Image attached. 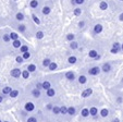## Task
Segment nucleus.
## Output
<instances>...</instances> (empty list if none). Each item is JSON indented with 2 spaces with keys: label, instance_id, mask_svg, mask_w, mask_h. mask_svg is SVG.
Returning <instances> with one entry per match:
<instances>
[{
  "label": "nucleus",
  "instance_id": "f257e3e1",
  "mask_svg": "<svg viewBox=\"0 0 123 122\" xmlns=\"http://www.w3.org/2000/svg\"><path fill=\"white\" fill-rule=\"evenodd\" d=\"M10 75L14 78H19L20 76H22V70L19 69V68H14V69L11 70L10 72Z\"/></svg>",
  "mask_w": 123,
  "mask_h": 122
},
{
  "label": "nucleus",
  "instance_id": "f03ea898",
  "mask_svg": "<svg viewBox=\"0 0 123 122\" xmlns=\"http://www.w3.org/2000/svg\"><path fill=\"white\" fill-rule=\"evenodd\" d=\"M100 72H101V68H99V67H93V68H91V69L88 70V74L89 75H92V76L98 75Z\"/></svg>",
  "mask_w": 123,
  "mask_h": 122
},
{
  "label": "nucleus",
  "instance_id": "7ed1b4c3",
  "mask_svg": "<svg viewBox=\"0 0 123 122\" xmlns=\"http://www.w3.org/2000/svg\"><path fill=\"white\" fill-rule=\"evenodd\" d=\"M24 109H25L27 112H33V111L35 110V105L33 104V103H31V101H27V103H25V105H24Z\"/></svg>",
  "mask_w": 123,
  "mask_h": 122
},
{
  "label": "nucleus",
  "instance_id": "20e7f679",
  "mask_svg": "<svg viewBox=\"0 0 123 122\" xmlns=\"http://www.w3.org/2000/svg\"><path fill=\"white\" fill-rule=\"evenodd\" d=\"M111 70H112V67H111V64H110L109 62H106V63L102 64V67H101V71L102 72H105V73H109Z\"/></svg>",
  "mask_w": 123,
  "mask_h": 122
},
{
  "label": "nucleus",
  "instance_id": "39448f33",
  "mask_svg": "<svg viewBox=\"0 0 123 122\" xmlns=\"http://www.w3.org/2000/svg\"><path fill=\"white\" fill-rule=\"evenodd\" d=\"M31 95H32L34 98H39L40 96H42V92H40V90H38V88L35 87L34 90H32V92H31Z\"/></svg>",
  "mask_w": 123,
  "mask_h": 122
},
{
  "label": "nucleus",
  "instance_id": "423d86ee",
  "mask_svg": "<svg viewBox=\"0 0 123 122\" xmlns=\"http://www.w3.org/2000/svg\"><path fill=\"white\" fill-rule=\"evenodd\" d=\"M65 78H67L68 81H74L75 80V73L72 71H68L67 73H65Z\"/></svg>",
  "mask_w": 123,
  "mask_h": 122
},
{
  "label": "nucleus",
  "instance_id": "0eeeda50",
  "mask_svg": "<svg viewBox=\"0 0 123 122\" xmlns=\"http://www.w3.org/2000/svg\"><path fill=\"white\" fill-rule=\"evenodd\" d=\"M92 94H93V90H92V88H86V90H84L83 92H82V97H83V98H87V97H89Z\"/></svg>",
  "mask_w": 123,
  "mask_h": 122
},
{
  "label": "nucleus",
  "instance_id": "6e6552de",
  "mask_svg": "<svg viewBox=\"0 0 123 122\" xmlns=\"http://www.w3.org/2000/svg\"><path fill=\"white\" fill-rule=\"evenodd\" d=\"M46 95L47 97H54L55 95H56V90H55L54 87H50L49 90H46Z\"/></svg>",
  "mask_w": 123,
  "mask_h": 122
},
{
  "label": "nucleus",
  "instance_id": "1a4fd4ad",
  "mask_svg": "<svg viewBox=\"0 0 123 122\" xmlns=\"http://www.w3.org/2000/svg\"><path fill=\"white\" fill-rule=\"evenodd\" d=\"M101 32H102V25L101 24H96L94 26V33L95 34H100Z\"/></svg>",
  "mask_w": 123,
  "mask_h": 122
},
{
  "label": "nucleus",
  "instance_id": "9d476101",
  "mask_svg": "<svg viewBox=\"0 0 123 122\" xmlns=\"http://www.w3.org/2000/svg\"><path fill=\"white\" fill-rule=\"evenodd\" d=\"M89 113H91L92 117H97L98 109L96 108V107H92V108H89Z\"/></svg>",
  "mask_w": 123,
  "mask_h": 122
},
{
  "label": "nucleus",
  "instance_id": "9b49d317",
  "mask_svg": "<svg viewBox=\"0 0 123 122\" xmlns=\"http://www.w3.org/2000/svg\"><path fill=\"white\" fill-rule=\"evenodd\" d=\"M60 110H61V107L60 106H57V105H55L54 106V108H52V113L54 115H56V116H58V115H60Z\"/></svg>",
  "mask_w": 123,
  "mask_h": 122
},
{
  "label": "nucleus",
  "instance_id": "f8f14e48",
  "mask_svg": "<svg viewBox=\"0 0 123 122\" xmlns=\"http://www.w3.org/2000/svg\"><path fill=\"white\" fill-rule=\"evenodd\" d=\"M77 61V58L75 57V56H70L69 58H68V62L70 63V64H74V63H76Z\"/></svg>",
  "mask_w": 123,
  "mask_h": 122
},
{
  "label": "nucleus",
  "instance_id": "ddd939ff",
  "mask_svg": "<svg viewBox=\"0 0 123 122\" xmlns=\"http://www.w3.org/2000/svg\"><path fill=\"white\" fill-rule=\"evenodd\" d=\"M75 113H76V109H75V107H68V115L70 116H74Z\"/></svg>",
  "mask_w": 123,
  "mask_h": 122
},
{
  "label": "nucleus",
  "instance_id": "4468645a",
  "mask_svg": "<svg viewBox=\"0 0 123 122\" xmlns=\"http://www.w3.org/2000/svg\"><path fill=\"white\" fill-rule=\"evenodd\" d=\"M50 87H51V84H50L49 81H44V82H43V90H49Z\"/></svg>",
  "mask_w": 123,
  "mask_h": 122
},
{
  "label": "nucleus",
  "instance_id": "2eb2a0df",
  "mask_svg": "<svg viewBox=\"0 0 123 122\" xmlns=\"http://www.w3.org/2000/svg\"><path fill=\"white\" fill-rule=\"evenodd\" d=\"M70 48L72 49V50H75V49L79 48V43L73 40V42H70Z\"/></svg>",
  "mask_w": 123,
  "mask_h": 122
},
{
  "label": "nucleus",
  "instance_id": "dca6fc26",
  "mask_svg": "<svg viewBox=\"0 0 123 122\" xmlns=\"http://www.w3.org/2000/svg\"><path fill=\"white\" fill-rule=\"evenodd\" d=\"M100 116H101L102 118H106V117H108V116H109V110H108L107 108H104V109H101V110H100Z\"/></svg>",
  "mask_w": 123,
  "mask_h": 122
},
{
  "label": "nucleus",
  "instance_id": "f3484780",
  "mask_svg": "<svg viewBox=\"0 0 123 122\" xmlns=\"http://www.w3.org/2000/svg\"><path fill=\"white\" fill-rule=\"evenodd\" d=\"M19 94H20V92H19L18 90H12L11 93L9 94V96L11 97V98H15V97L19 96Z\"/></svg>",
  "mask_w": 123,
  "mask_h": 122
},
{
  "label": "nucleus",
  "instance_id": "a211bd4d",
  "mask_svg": "<svg viewBox=\"0 0 123 122\" xmlns=\"http://www.w3.org/2000/svg\"><path fill=\"white\" fill-rule=\"evenodd\" d=\"M15 19L18 20V21H20V22L24 21V14L22 13V12H18V13L15 14Z\"/></svg>",
  "mask_w": 123,
  "mask_h": 122
},
{
  "label": "nucleus",
  "instance_id": "6ab92c4d",
  "mask_svg": "<svg viewBox=\"0 0 123 122\" xmlns=\"http://www.w3.org/2000/svg\"><path fill=\"white\" fill-rule=\"evenodd\" d=\"M81 115H82V117H84V118H86V117H88V116H91V113H89V109L84 108L83 110L81 111Z\"/></svg>",
  "mask_w": 123,
  "mask_h": 122
},
{
  "label": "nucleus",
  "instance_id": "aec40b11",
  "mask_svg": "<svg viewBox=\"0 0 123 122\" xmlns=\"http://www.w3.org/2000/svg\"><path fill=\"white\" fill-rule=\"evenodd\" d=\"M12 46H13L14 48H19V49H20V47L22 46L21 40H20V39H16V40H13V43H12Z\"/></svg>",
  "mask_w": 123,
  "mask_h": 122
},
{
  "label": "nucleus",
  "instance_id": "412c9836",
  "mask_svg": "<svg viewBox=\"0 0 123 122\" xmlns=\"http://www.w3.org/2000/svg\"><path fill=\"white\" fill-rule=\"evenodd\" d=\"M38 5H39V2H38L37 0H32L30 2V7L32 8V9H36V8L38 7Z\"/></svg>",
  "mask_w": 123,
  "mask_h": 122
},
{
  "label": "nucleus",
  "instance_id": "4be33fe9",
  "mask_svg": "<svg viewBox=\"0 0 123 122\" xmlns=\"http://www.w3.org/2000/svg\"><path fill=\"white\" fill-rule=\"evenodd\" d=\"M57 68H58V64H57L56 62H52V61H51L48 69H49V71H55V70H57Z\"/></svg>",
  "mask_w": 123,
  "mask_h": 122
},
{
  "label": "nucleus",
  "instance_id": "5701e85b",
  "mask_svg": "<svg viewBox=\"0 0 123 122\" xmlns=\"http://www.w3.org/2000/svg\"><path fill=\"white\" fill-rule=\"evenodd\" d=\"M11 90H12V88L10 87V86H5L3 90H2V94L3 95H9L10 93H11Z\"/></svg>",
  "mask_w": 123,
  "mask_h": 122
},
{
  "label": "nucleus",
  "instance_id": "b1692460",
  "mask_svg": "<svg viewBox=\"0 0 123 122\" xmlns=\"http://www.w3.org/2000/svg\"><path fill=\"white\" fill-rule=\"evenodd\" d=\"M99 8H100V10H107L108 9V3L106 2V1H101V2L99 3Z\"/></svg>",
  "mask_w": 123,
  "mask_h": 122
},
{
  "label": "nucleus",
  "instance_id": "393cba45",
  "mask_svg": "<svg viewBox=\"0 0 123 122\" xmlns=\"http://www.w3.org/2000/svg\"><path fill=\"white\" fill-rule=\"evenodd\" d=\"M97 56H98V52H97L96 50H94V49H93V50H91V51L88 52V57L92 58V59H95Z\"/></svg>",
  "mask_w": 123,
  "mask_h": 122
},
{
  "label": "nucleus",
  "instance_id": "a878e982",
  "mask_svg": "<svg viewBox=\"0 0 123 122\" xmlns=\"http://www.w3.org/2000/svg\"><path fill=\"white\" fill-rule=\"evenodd\" d=\"M87 82V77L85 75H80L79 76V83L80 84H85Z\"/></svg>",
  "mask_w": 123,
  "mask_h": 122
},
{
  "label": "nucleus",
  "instance_id": "bb28decb",
  "mask_svg": "<svg viewBox=\"0 0 123 122\" xmlns=\"http://www.w3.org/2000/svg\"><path fill=\"white\" fill-rule=\"evenodd\" d=\"M10 38H11V40H16V39H19V34L15 32H11L10 33Z\"/></svg>",
  "mask_w": 123,
  "mask_h": 122
},
{
  "label": "nucleus",
  "instance_id": "cd10ccee",
  "mask_svg": "<svg viewBox=\"0 0 123 122\" xmlns=\"http://www.w3.org/2000/svg\"><path fill=\"white\" fill-rule=\"evenodd\" d=\"M50 63H51V60L49 59V58H45V59L43 60V65H44L45 68H48Z\"/></svg>",
  "mask_w": 123,
  "mask_h": 122
},
{
  "label": "nucleus",
  "instance_id": "c85d7f7f",
  "mask_svg": "<svg viewBox=\"0 0 123 122\" xmlns=\"http://www.w3.org/2000/svg\"><path fill=\"white\" fill-rule=\"evenodd\" d=\"M30 73H31V72L28 71L27 69L23 70V71H22V77L25 78V80H26V78H28V77H30Z\"/></svg>",
  "mask_w": 123,
  "mask_h": 122
},
{
  "label": "nucleus",
  "instance_id": "c756f323",
  "mask_svg": "<svg viewBox=\"0 0 123 122\" xmlns=\"http://www.w3.org/2000/svg\"><path fill=\"white\" fill-rule=\"evenodd\" d=\"M26 69H27L30 72H35L36 70H37V68H36V65H35V64L31 63V64H28V65H27V68H26Z\"/></svg>",
  "mask_w": 123,
  "mask_h": 122
},
{
  "label": "nucleus",
  "instance_id": "7c9ffc66",
  "mask_svg": "<svg viewBox=\"0 0 123 122\" xmlns=\"http://www.w3.org/2000/svg\"><path fill=\"white\" fill-rule=\"evenodd\" d=\"M26 122H38V120L34 116H30V117L26 118Z\"/></svg>",
  "mask_w": 123,
  "mask_h": 122
},
{
  "label": "nucleus",
  "instance_id": "2f4dec72",
  "mask_svg": "<svg viewBox=\"0 0 123 122\" xmlns=\"http://www.w3.org/2000/svg\"><path fill=\"white\" fill-rule=\"evenodd\" d=\"M50 11H51V9L49 7H44L43 8V10H42V12H43L44 15H48V14L50 13Z\"/></svg>",
  "mask_w": 123,
  "mask_h": 122
},
{
  "label": "nucleus",
  "instance_id": "473e14b6",
  "mask_svg": "<svg viewBox=\"0 0 123 122\" xmlns=\"http://www.w3.org/2000/svg\"><path fill=\"white\" fill-rule=\"evenodd\" d=\"M18 31H19L20 33H25V31H26V26L24 25V24H20V25L18 26Z\"/></svg>",
  "mask_w": 123,
  "mask_h": 122
},
{
  "label": "nucleus",
  "instance_id": "72a5a7b5",
  "mask_svg": "<svg viewBox=\"0 0 123 122\" xmlns=\"http://www.w3.org/2000/svg\"><path fill=\"white\" fill-rule=\"evenodd\" d=\"M44 36H45V34H44L43 31H38V32L36 33V38L37 39H43L44 38Z\"/></svg>",
  "mask_w": 123,
  "mask_h": 122
},
{
  "label": "nucleus",
  "instance_id": "f704fd0d",
  "mask_svg": "<svg viewBox=\"0 0 123 122\" xmlns=\"http://www.w3.org/2000/svg\"><path fill=\"white\" fill-rule=\"evenodd\" d=\"M60 115H68V107L67 106H61V110H60Z\"/></svg>",
  "mask_w": 123,
  "mask_h": 122
},
{
  "label": "nucleus",
  "instance_id": "c9c22d12",
  "mask_svg": "<svg viewBox=\"0 0 123 122\" xmlns=\"http://www.w3.org/2000/svg\"><path fill=\"white\" fill-rule=\"evenodd\" d=\"M32 18H33V20H34L35 23L37 24V25H39V24H40V20H39V18H38V16L36 15V14H32Z\"/></svg>",
  "mask_w": 123,
  "mask_h": 122
},
{
  "label": "nucleus",
  "instance_id": "e433bc0d",
  "mask_svg": "<svg viewBox=\"0 0 123 122\" xmlns=\"http://www.w3.org/2000/svg\"><path fill=\"white\" fill-rule=\"evenodd\" d=\"M26 51H28V46L27 45H22L21 47H20V52H26Z\"/></svg>",
  "mask_w": 123,
  "mask_h": 122
},
{
  "label": "nucleus",
  "instance_id": "4c0bfd02",
  "mask_svg": "<svg viewBox=\"0 0 123 122\" xmlns=\"http://www.w3.org/2000/svg\"><path fill=\"white\" fill-rule=\"evenodd\" d=\"M74 38H75V35L74 34H68L67 35V40H69V42H73L74 40Z\"/></svg>",
  "mask_w": 123,
  "mask_h": 122
},
{
  "label": "nucleus",
  "instance_id": "58836bf2",
  "mask_svg": "<svg viewBox=\"0 0 123 122\" xmlns=\"http://www.w3.org/2000/svg\"><path fill=\"white\" fill-rule=\"evenodd\" d=\"M73 13H74V15H76V16L81 15L82 14V9L81 8H75L74 11H73Z\"/></svg>",
  "mask_w": 123,
  "mask_h": 122
},
{
  "label": "nucleus",
  "instance_id": "ea45409f",
  "mask_svg": "<svg viewBox=\"0 0 123 122\" xmlns=\"http://www.w3.org/2000/svg\"><path fill=\"white\" fill-rule=\"evenodd\" d=\"M24 60H25V59L23 58V56H18V57L15 58V61H16L18 63H23Z\"/></svg>",
  "mask_w": 123,
  "mask_h": 122
},
{
  "label": "nucleus",
  "instance_id": "a19ab883",
  "mask_svg": "<svg viewBox=\"0 0 123 122\" xmlns=\"http://www.w3.org/2000/svg\"><path fill=\"white\" fill-rule=\"evenodd\" d=\"M52 108H54V104H51V103H49V104H47L46 106H45V109H46L47 111H51Z\"/></svg>",
  "mask_w": 123,
  "mask_h": 122
},
{
  "label": "nucleus",
  "instance_id": "79ce46f5",
  "mask_svg": "<svg viewBox=\"0 0 123 122\" xmlns=\"http://www.w3.org/2000/svg\"><path fill=\"white\" fill-rule=\"evenodd\" d=\"M2 38H3V40H5L6 43H9L10 40H11V38H10V34H5Z\"/></svg>",
  "mask_w": 123,
  "mask_h": 122
},
{
  "label": "nucleus",
  "instance_id": "37998d69",
  "mask_svg": "<svg viewBox=\"0 0 123 122\" xmlns=\"http://www.w3.org/2000/svg\"><path fill=\"white\" fill-rule=\"evenodd\" d=\"M112 47H113V48H116V49H118L119 51H120V50H122V49H121V45L119 44V43H113V45H112Z\"/></svg>",
  "mask_w": 123,
  "mask_h": 122
},
{
  "label": "nucleus",
  "instance_id": "c03bdc74",
  "mask_svg": "<svg viewBox=\"0 0 123 122\" xmlns=\"http://www.w3.org/2000/svg\"><path fill=\"white\" fill-rule=\"evenodd\" d=\"M20 113H21L22 117H28V113H30V112H27V111H26L25 109H23V110L20 111Z\"/></svg>",
  "mask_w": 123,
  "mask_h": 122
},
{
  "label": "nucleus",
  "instance_id": "a18cd8bd",
  "mask_svg": "<svg viewBox=\"0 0 123 122\" xmlns=\"http://www.w3.org/2000/svg\"><path fill=\"white\" fill-rule=\"evenodd\" d=\"M22 56H23V58L26 60V59H28V58L31 57V53L28 52V51H26V52H23V53H22Z\"/></svg>",
  "mask_w": 123,
  "mask_h": 122
},
{
  "label": "nucleus",
  "instance_id": "49530a36",
  "mask_svg": "<svg viewBox=\"0 0 123 122\" xmlns=\"http://www.w3.org/2000/svg\"><path fill=\"white\" fill-rule=\"evenodd\" d=\"M35 87L42 90H43V83H40V82H37V83L35 84Z\"/></svg>",
  "mask_w": 123,
  "mask_h": 122
},
{
  "label": "nucleus",
  "instance_id": "de8ad7c7",
  "mask_svg": "<svg viewBox=\"0 0 123 122\" xmlns=\"http://www.w3.org/2000/svg\"><path fill=\"white\" fill-rule=\"evenodd\" d=\"M84 26H85V22H84V21H80L79 22V27L80 28H83Z\"/></svg>",
  "mask_w": 123,
  "mask_h": 122
},
{
  "label": "nucleus",
  "instance_id": "09e8293b",
  "mask_svg": "<svg viewBox=\"0 0 123 122\" xmlns=\"http://www.w3.org/2000/svg\"><path fill=\"white\" fill-rule=\"evenodd\" d=\"M110 52H111V53H118V52H119V50H118V49H116V48H113V47H112V48L110 49Z\"/></svg>",
  "mask_w": 123,
  "mask_h": 122
},
{
  "label": "nucleus",
  "instance_id": "8fccbe9b",
  "mask_svg": "<svg viewBox=\"0 0 123 122\" xmlns=\"http://www.w3.org/2000/svg\"><path fill=\"white\" fill-rule=\"evenodd\" d=\"M75 1H76V5H79V6L83 5V3L85 2V0H75Z\"/></svg>",
  "mask_w": 123,
  "mask_h": 122
},
{
  "label": "nucleus",
  "instance_id": "3c124183",
  "mask_svg": "<svg viewBox=\"0 0 123 122\" xmlns=\"http://www.w3.org/2000/svg\"><path fill=\"white\" fill-rule=\"evenodd\" d=\"M119 20H120V21H123V12L119 15Z\"/></svg>",
  "mask_w": 123,
  "mask_h": 122
},
{
  "label": "nucleus",
  "instance_id": "603ef678",
  "mask_svg": "<svg viewBox=\"0 0 123 122\" xmlns=\"http://www.w3.org/2000/svg\"><path fill=\"white\" fill-rule=\"evenodd\" d=\"M117 101H118L119 104H121V103H122V97H118V99H117Z\"/></svg>",
  "mask_w": 123,
  "mask_h": 122
},
{
  "label": "nucleus",
  "instance_id": "864d4df0",
  "mask_svg": "<svg viewBox=\"0 0 123 122\" xmlns=\"http://www.w3.org/2000/svg\"><path fill=\"white\" fill-rule=\"evenodd\" d=\"M2 101H3V96L2 95H0V104H1Z\"/></svg>",
  "mask_w": 123,
  "mask_h": 122
},
{
  "label": "nucleus",
  "instance_id": "5fc2aeb1",
  "mask_svg": "<svg viewBox=\"0 0 123 122\" xmlns=\"http://www.w3.org/2000/svg\"><path fill=\"white\" fill-rule=\"evenodd\" d=\"M112 122H120V120H119L118 118H116V119H113V120H112Z\"/></svg>",
  "mask_w": 123,
  "mask_h": 122
},
{
  "label": "nucleus",
  "instance_id": "6e6d98bb",
  "mask_svg": "<svg viewBox=\"0 0 123 122\" xmlns=\"http://www.w3.org/2000/svg\"><path fill=\"white\" fill-rule=\"evenodd\" d=\"M71 3H72V5H76V1H75V0H71Z\"/></svg>",
  "mask_w": 123,
  "mask_h": 122
},
{
  "label": "nucleus",
  "instance_id": "4d7b16f0",
  "mask_svg": "<svg viewBox=\"0 0 123 122\" xmlns=\"http://www.w3.org/2000/svg\"><path fill=\"white\" fill-rule=\"evenodd\" d=\"M100 58H101V57H100V56H99V55H98V56H97V57H96V58H95V60H99V59H100Z\"/></svg>",
  "mask_w": 123,
  "mask_h": 122
},
{
  "label": "nucleus",
  "instance_id": "13d9d810",
  "mask_svg": "<svg viewBox=\"0 0 123 122\" xmlns=\"http://www.w3.org/2000/svg\"><path fill=\"white\" fill-rule=\"evenodd\" d=\"M121 49H122V51H123V44L121 45Z\"/></svg>",
  "mask_w": 123,
  "mask_h": 122
},
{
  "label": "nucleus",
  "instance_id": "bf43d9fd",
  "mask_svg": "<svg viewBox=\"0 0 123 122\" xmlns=\"http://www.w3.org/2000/svg\"><path fill=\"white\" fill-rule=\"evenodd\" d=\"M3 122H9V121H7V120H6V121H3Z\"/></svg>",
  "mask_w": 123,
  "mask_h": 122
},
{
  "label": "nucleus",
  "instance_id": "052dcab7",
  "mask_svg": "<svg viewBox=\"0 0 123 122\" xmlns=\"http://www.w3.org/2000/svg\"><path fill=\"white\" fill-rule=\"evenodd\" d=\"M0 122H3V121H2V120H0Z\"/></svg>",
  "mask_w": 123,
  "mask_h": 122
},
{
  "label": "nucleus",
  "instance_id": "680f3d73",
  "mask_svg": "<svg viewBox=\"0 0 123 122\" xmlns=\"http://www.w3.org/2000/svg\"><path fill=\"white\" fill-rule=\"evenodd\" d=\"M120 1H123V0H120Z\"/></svg>",
  "mask_w": 123,
  "mask_h": 122
}]
</instances>
